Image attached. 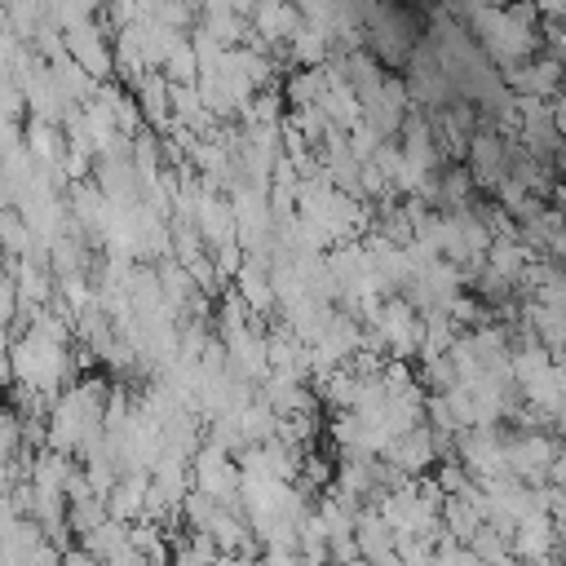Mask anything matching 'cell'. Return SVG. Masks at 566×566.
Wrapping results in <instances>:
<instances>
[{
	"label": "cell",
	"mask_w": 566,
	"mask_h": 566,
	"mask_svg": "<svg viewBox=\"0 0 566 566\" xmlns=\"http://www.w3.org/2000/svg\"><path fill=\"white\" fill-rule=\"evenodd\" d=\"M548 482L553 486H566V442H557V451L548 460Z\"/></svg>",
	"instance_id": "cell-6"
},
{
	"label": "cell",
	"mask_w": 566,
	"mask_h": 566,
	"mask_svg": "<svg viewBox=\"0 0 566 566\" xmlns=\"http://www.w3.org/2000/svg\"><path fill=\"white\" fill-rule=\"evenodd\" d=\"M464 155H469L464 168H469L473 186L495 190L509 177V168H513V137H504V133H473Z\"/></svg>",
	"instance_id": "cell-3"
},
{
	"label": "cell",
	"mask_w": 566,
	"mask_h": 566,
	"mask_svg": "<svg viewBox=\"0 0 566 566\" xmlns=\"http://www.w3.org/2000/svg\"><path fill=\"white\" fill-rule=\"evenodd\" d=\"M124 544H128V522H119V517H106V522H97L93 531L80 535V548H88L97 562L115 557Z\"/></svg>",
	"instance_id": "cell-5"
},
{
	"label": "cell",
	"mask_w": 566,
	"mask_h": 566,
	"mask_svg": "<svg viewBox=\"0 0 566 566\" xmlns=\"http://www.w3.org/2000/svg\"><path fill=\"white\" fill-rule=\"evenodd\" d=\"M62 566H102V562H97L88 548H80V544H75V548H66V553H62Z\"/></svg>",
	"instance_id": "cell-8"
},
{
	"label": "cell",
	"mask_w": 566,
	"mask_h": 566,
	"mask_svg": "<svg viewBox=\"0 0 566 566\" xmlns=\"http://www.w3.org/2000/svg\"><path fill=\"white\" fill-rule=\"evenodd\" d=\"M553 433H557V442H566V407L553 416Z\"/></svg>",
	"instance_id": "cell-10"
},
{
	"label": "cell",
	"mask_w": 566,
	"mask_h": 566,
	"mask_svg": "<svg viewBox=\"0 0 566 566\" xmlns=\"http://www.w3.org/2000/svg\"><path fill=\"white\" fill-rule=\"evenodd\" d=\"M385 460H389L394 469H402L407 478H424V473L433 469V460H438V438H433V429H429V424L402 429V433L385 447Z\"/></svg>",
	"instance_id": "cell-4"
},
{
	"label": "cell",
	"mask_w": 566,
	"mask_h": 566,
	"mask_svg": "<svg viewBox=\"0 0 566 566\" xmlns=\"http://www.w3.org/2000/svg\"><path fill=\"white\" fill-rule=\"evenodd\" d=\"M482 4H495V9H504V4H509V0H482Z\"/></svg>",
	"instance_id": "cell-11"
},
{
	"label": "cell",
	"mask_w": 566,
	"mask_h": 566,
	"mask_svg": "<svg viewBox=\"0 0 566 566\" xmlns=\"http://www.w3.org/2000/svg\"><path fill=\"white\" fill-rule=\"evenodd\" d=\"M509 451V473L522 478L526 486H544L548 482V460L557 451V433L553 429H517L504 438Z\"/></svg>",
	"instance_id": "cell-2"
},
{
	"label": "cell",
	"mask_w": 566,
	"mask_h": 566,
	"mask_svg": "<svg viewBox=\"0 0 566 566\" xmlns=\"http://www.w3.org/2000/svg\"><path fill=\"white\" fill-rule=\"evenodd\" d=\"M548 203H553V208H557V212L566 217V177H557V186H553V195H548Z\"/></svg>",
	"instance_id": "cell-9"
},
{
	"label": "cell",
	"mask_w": 566,
	"mask_h": 566,
	"mask_svg": "<svg viewBox=\"0 0 566 566\" xmlns=\"http://www.w3.org/2000/svg\"><path fill=\"white\" fill-rule=\"evenodd\" d=\"M190 482H195V491H203V495H212V500H221V504H243V500H239L243 469H239V464L230 460V451L217 447L212 438L190 455Z\"/></svg>",
	"instance_id": "cell-1"
},
{
	"label": "cell",
	"mask_w": 566,
	"mask_h": 566,
	"mask_svg": "<svg viewBox=\"0 0 566 566\" xmlns=\"http://www.w3.org/2000/svg\"><path fill=\"white\" fill-rule=\"evenodd\" d=\"M168 566H208V562H203V557H199V553L190 548V539H181V544L172 548V557H168Z\"/></svg>",
	"instance_id": "cell-7"
}]
</instances>
